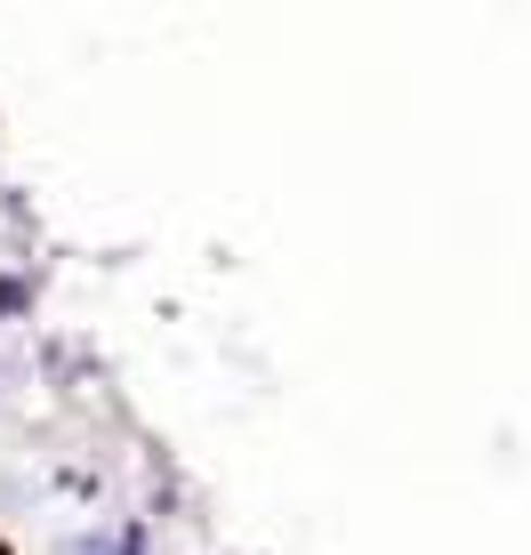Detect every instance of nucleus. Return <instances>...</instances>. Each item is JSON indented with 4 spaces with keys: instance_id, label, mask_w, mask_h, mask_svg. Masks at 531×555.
<instances>
[{
    "instance_id": "f257e3e1",
    "label": "nucleus",
    "mask_w": 531,
    "mask_h": 555,
    "mask_svg": "<svg viewBox=\"0 0 531 555\" xmlns=\"http://www.w3.org/2000/svg\"><path fill=\"white\" fill-rule=\"evenodd\" d=\"M0 555H9V547H0Z\"/></svg>"
}]
</instances>
